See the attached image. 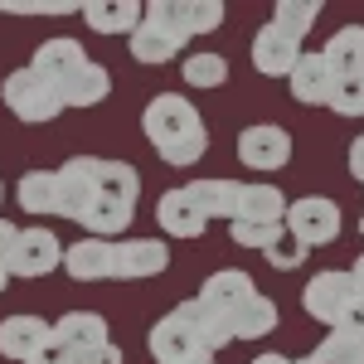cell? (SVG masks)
I'll list each match as a JSON object with an SVG mask.
<instances>
[{"label": "cell", "instance_id": "cell-1", "mask_svg": "<svg viewBox=\"0 0 364 364\" xmlns=\"http://www.w3.org/2000/svg\"><path fill=\"white\" fill-rule=\"evenodd\" d=\"M141 132L146 141L156 146V156L166 161V166H195L204 161V151H209V132H204V117L190 97H180V92H156L151 102H146V112H141Z\"/></svg>", "mask_w": 364, "mask_h": 364}, {"label": "cell", "instance_id": "cell-2", "mask_svg": "<svg viewBox=\"0 0 364 364\" xmlns=\"http://www.w3.org/2000/svg\"><path fill=\"white\" fill-rule=\"evenodd\" d=\"M136 199H141V175L127 161H102L97 185L87 199V214L78 224L87 228V238H117L122 228H132L136 219Z\"/></svg>", "mask_w": 364, "mask_h": 364}, {"label": "cell", "instance_id": "cell-3", "mask_svg": "<svg viewBox=\"0 0 364 364\" xmlns=\"http://www.w3.org/2000/svg\"><path fill=\"white\" fill-rule=\"evenodd\" d=\"M190 44V29H185V10L180 0H156L146 5V20L132 34V58L136 63H170Z\"/></svg>", "mask_w": 364, "mask_h": 364}, {"label": "cell", "instance_id": "cell-4", "mask_svg": "<svg viewBox=\"0 0 364 364\" xmlns=\"http://www.w3.org/2000/svg\"><path fill=\"white\" fill-rule=\"evenodd\" d=\"M0 97H5V107L15 122H29V127H39V122H54L63 112V97H58L54 83H44L34 68H15L5 83H0Z\"/></svg>", "mask_w": 364, "mask_h": 364}, {"label": "cell", "instance_id": "cell-5", "mask_svg": "<svg viewBox=\"0 0 364 364\" xmlns=\"http://www.w3.org/2000/svg\"><path fill=\"white\" fill-rule=\"evenodd\" d=\"M146 345H151V360L156 364H214V350L199 340V331L180 316V311L161 316V321L151 326Z\"/></svg>", "mask_w": 364, "mask_h": 364}, {"label": "cell", "instance_id": "cell-6", "mask_svg": "<svg viewBox=\"0 0 364 364\" xmlns=\"http://www.w3.org/2000/svg\"><path fill=\"white\" fill-rule=\"evenodd\" d=\"M287 233H296L306 248H326L340 238V204L326 195H306L287 204Z\"/></svg>", "mask_w": 364, "mask_h": 364}, {"label": "cell", "instance_id": "cell-7", "mask_svg": "<svg viewBox=\"0 0 364 364\" xmlns=\"http://www.w3.org/2000/svg\"><path fill=\"white\" fill-rule=\"evenodd\" d=\"M238 161L248 170H262V175H272L291 161V132L277 127V122H252L238 132Z\"/></svg>", "mask_w": 364, "mask_h": 364}, {"label": "cell", "instance_id": "cell-8", "mask_svg": "<svg viewBox=\"0 0 364 364\" xmlns=\"http://www.w3.org/2000/svg\"><path fill=\"white\" fill-rule=\"evenodd\" d=\"M360 291H355V277L350 272H316V277L306 282V291H301V306H306L311 321H321V326H331L336 331L340 316H345V306L355 301Z\"/></svg>", "mask_w": 364, "mask_h": 364}, {"label": "cell", "instance_id": "cell-9", "mask_svg": "<svg viewBox=\"0 0 364 364\" xmlns=\"http://www.w3.org/2000/svg\"><path fill=\"white\" fill-rule=\"evenodd\" d=\"M63 243L54 238V228H20L15 252H10V277H49L54 267H63Z\"/></svg>", "mask_w": 364, "mask_h": 364}, {"label": "cell", "instance_id": "cell-10", "mask_svg": "<svg viewBox=\"0 0 364 364\" xmlns=\"http://www.w3.org/2000/svg\"><path fill=\"white\" fill-rule=\"evenodd\" d=\"M97 170H102V161H92V156H68V161L58 166V219H73V224H78L87 214Z\"/></svg>", "mask_w": 364, "mask_h": 364}, {"label": "cell", "instance_id": "cell-11", "mask_svg": "<svg viewBox=\"0 0 364 364\" xmlns=\"http://www.w3.org/2000/svg\"><path fill=\"white\" fill-rule=\"evenodd\" d=\"M156 224H161V233H170V238H199V233L209 228V214H204V204H199L195 185L166 190L161 204H156Z\"/></svg>", "mask_w": 364, "mask_h": 364}, {"label": "cell", "instance_id": "cell-12", "mask_svg": "<svg viewBox=\"0 0 364 364\" xmlns=\"http://www.w3.org/2000/svg\"><path fill=\"white\" fill-rule=\"evenodd\" d=\"M301 39H291L287 29L277 25H262L252 34V68L262 73V78H291V68L301 63Z\"/></svg>", "mask_w": 364, "mask_h": 364}, {"label": "cell", "instance_id": "cell-13", "mask_svg": "<svg viewBox=\"0 0 364 364\" xmlns=\"http://www.w3.org/2000/svg\"><path fill=\"white\" fill-rule=\"evenodd\" d=\"M63 272L73 282H112L117 277V243L112 238H78L63 252Z\"/></svg>", "mask_w": 364, "mask_h": 364}, {"label": "cell", "instance_id": "cell-14", "mask_svg": "<svg viewBox=\"0 0 364 364\" xmlns=\"http://www.w3.org/2000/svg\"><path fill=\"white\" fill-rule=\"evenodd\" d=\"M336 83H340V73L326 63V54H301V63H296V68H291V78H287L291 97H296V102H306V107H331Z\"/></svg>", "mask_w": 364, "mask_h": 364}, {"label": "cell", "instance_id": "cell-15", "mask_svg": "<svg viewBox=\"0 0 364 364\" xmlns=\"http://www.w3.org/2000/svg\"><path fill=\"white\" fill-rule=\"evenodd\" d=\"M49 340H54V326L39 316H5L0 321V355L15 364H29Z\"/></svg>", "mask_w": 364, "mask_h": 364}, {"label": "cell", "instance_id": "cell-16", "mask_svg": "<svg viewBox=\"0 0 364 364\" xmlns=\"http://www.w3.org/2000/svg\"><path fill=\"white\" fill-rule=\"evenodd\" d=\"M170 267V252L161 238H127L117 243V282H146Z\"/></svg>", "mask_w": 364, "mask_h": 364}, {"label": "cell", "instance_id": "cell-17", "mask_svg": "<svg viewBox=\"0 0 364 364\" xmlns=\"http://www.w3.org/2000/svg\"><path fill=\"white\" fill-rule=\"evenodd\" d=\"M83 63H87L83 44H78V39H68V34H63V39H44V44L34 49V58H29V68H34L44 83H54V87L68 83Z\"/></svg>", "mask_w": 364, "mask_h": 364}, {"label": "cell", "instance_id": "cell-18", "mask_svg": "<svg viewBox=\"0 0 364 364\" xmlns=\"http://www.w3.org/2000/svg\"><path fill=\"white\" fill-rule=\"evenodd\" d=\"M252 296H257V282L248 272H238V267H219V272H209L204 287H199V301H209V306L224 311V316H233Z\"/></svg>", "mask_w": 364, "mask_h": 364}, {"label": "cell", "instance_id": "cell-19", "mask_svg": "<svg viewBox=\"0 0 364 364\" xmlns=\"http://www.w3.org/2000/svg\"><path fill=\"white\" fill-rule=\"evenodd\" d=\"M54 340L63 350H97V345H107L112 331H107V316H97V311H63L54 321Z\"/></svg>", "mask_w": 364, "mask_h": 364}, {"label": "cell", "instance_id": "cell-20", "mask_svg": "<svg viewBox=\"0 0 364 364\" xmlns=\"http://www.w3.org/2000/svg\"><path fill=\"white\" fill-rule=\"evenodd\" d=\"M233 224H262V228L287 224V199H282V190L277 185H243Z\"/></svg>", "mask_w": 364, "mask_h": 364}, {"label": "cell", "instance_id": "cell-21", "mask_svg": "<svg viewBox=\"0 0 364 364\" xmlns=\"http://www.w3.org/2000/svg\"><path fill=\"white\" fill-rule=\"evenodd\" d=\"M107 92H112V73H107L97 58H87L68 83H58L63 107H97V102H107Z\"/></svg>", "mask_w": 364, "mask_h": 364}, {"label": "cell", "instance_id": "cell-22", "mask_svg": "<svg viewBox=\"0 0 364 364\" xmlns=\"http://www.w3.org/2000/svg\"><path fill=\"white\" fill-rule=\"evenodd\" d=\"M83 20L97 34H136L141 20H146V5H136V0H97V5H83Z\"/></svg>", "mask_w": 364, "mask_h": 364}, {"label": "cell", "instance_id": "cell-23", "mask_svg": "<svg viewBox=\"0 0 364 364\" xmlns=\"http://www.w3.org/2000/svg\"><path fill=\"white\" fill-rule=\"evenodd\" d=\"M15 199H20V209L34 214V219L58 214V170H25L20 185H15Z\"/></svg>", "mask_w": 364, "mask_h": 364}, {"label": "cell", "instance_id": "cell-24", "mask_svg": "<svg viewBox=\"0 0 364 364\" xmlns=\"http://www.w3.org/2000/svg\"><path fill=\"white\" fill-rule=\"evenodd\" d=\"M175 311H180V316H185V321L195 326V331H199V340H204V345H209L214 355H219L224 345H233V326H228V316H224V311H214L209 301L190 296V301H180Z\"/></svg>", "mask_w": 364, "mask_h": 364}, {"label": "cell", "instance_id": "cell-25", "mask_svg": "<svg viewBox=\"0 0 364 364\" xmlns=\"http://www.w3.org/2000/svg\"><path fill=\"white\" fill-rule=\"evenodd\" d=\"M228 326H233V340H262L277 331V301L272 296H252V301H243V306L228 316Z\"/></svg>", "mask_w": 364, "mask_h": 364}, {"label": "cell", "instance_id": "cell-26", "mask_svg": "<svg viewBox=\"0 0 364 364\" xmlns=\"http://www.w3.org/2000/svg\"><path fill=\"white\" fill-rule=\"evenodd\" d=\"M326 63L336 68L340 78H350V73H364V25H345L336 29L331 39H326Z\"/></svg>", "mask_w": 364, "mask_h": 364}, {"label": "cell", "instance_id": "cell-27", "mask_svg": "<svg viewBox=\"0 0 364 364\" xmlns=\"http://www.w3.org/2000/svg\"><path fill=\"white\" fill-rule=\"evenodd\" d=\"M195 195H199V204H204L209 219H228V224H233L243 185H238V180H195Z\"/></svg>", "mask_w": 364, "mask_h": 364}, {"label": "cell", "instance_id": "cell-28", "mask_svg": "<svg viewBox=\"0 0 364 364\" xmlns=\"http://www.w3.org/2000/svg\"><path fill=\"white\" fill-rule=\"evenodd\" d=\"M306 360L311 364H364V340L360 336H345V331H331Z\"/></svg>", "mask_w": 364, "mask_h": 364}, {"label": "cell", "instance_id": "cell-29", "mask_svg": "<svg viewBox=\"0 0 364 364\" xmlns=\"http://www.w3.org/2000/svg\"><path fill=\"white\" fill-rule=\"evenodd\" d=\"M316 20H321V5L316 0H282L277 10H272V25L287 29L291 39H306L311 29H316Z\"/></svg>", "mask_w": 364, "mask_h": 364}, {"label": "cell", "instance_id": "cell-30", "mask_svg": "<svg viewBox=\"0 0 364 364\" xmlns=\"http://www.w3.org/2000/svg\"><path fill=\"white\" fill-rule=\"evenodd\" d=\"M180 73H185L190 87H224L228 83V58L224 54H190Z\"/></svg>", "mask_w": 364, "mask_h": 364}, {"label": "cell", "instance_id": "cell-31", "mask_svg": "<svg viewBox=\"0 0 364 364\" xmlns=\"http://www.w3.org/2000/svg\"><path fill=\"white\" fill-rule=\"evenodd\" d=\"M306 252H311L306 243H301L296 233H287V224H282V233L272 238V243H267V248H262V257H267L277 272H296V267L306 262Z\"/></svg>", "mask_w": 364, "mask_h": 364}, {"label": "cell", "instance_id": "cell-32", "mask_svg": "<svg viewBox=\"0 0 364 364\" xmlns=\"http://www.w3.org/2000/svg\"><path fill=\"white\" fill-rule=\"evenodd\" d=\"M180 10H185V29H190V39L224 25V5H219V0H180Z\"/></svg>", "mask_w": 364, "mask_h": 364}, {"label": "cell", "instance_id": "cell-33", "mask_svg": "<svg viewBox=\"0 0 364 364\" xmlns=\"http://www.w3.org/2000/svg\"><path fill=\"white\" fill-rule=\"evenodd\" d=\"M331 112H340V117H364V73H350V78H340V83H336Z\"/></svg>", "mask_w": 364, "mask_h": 364}, {"label": "cell", "instance_id": "cell-34", "mask_svg": "<svg viewBox=\"0 0 364 364\" xmlns=\"http://www.w3.org/2000/svg\"><path fill=\"white\" fill-rule=\"evenodd\" d=\"M277 233H282V224H277V228H262V224H228V238H233L238 248H257V252L267 248Z\"/></svg>", "mask_w": 364, "mask_h": 364}, {"label": "cell", "instance_id": "cell-35", "mask_svg": "<svg viewBox=\"0 0 364 364\" xmlns=\"http://www.w3.org/2000/svg\"><path fill=\"white\" fill-rule=\"evenodd\" d=\"M68 355H73V350H68ZM73 364H127V360H122V350L107 340V345H97V350H78Z\"/></svg>", "mask_w": 364, "mask_h": 364}, {"label": "cell", "instance_id": "cell-36", "mask_svg": "<svg viewBox=\"0 0 364 364\" xmlns=\"http://www.w3.org/2000/svg\"><path fill=\"white\" fill-rule=\"evenodd\" d=\"M336 331H345V336H360V340H364V296H355V301L345 306V316H340Z\"/></svg>", "mask_w": 364, "mask_h": 364}, {"label": "cell", "instance_id": "cell-37", "mask_svg": "<svg viewBox=\"0 0 364 364\" xmlns=\"http://www.w3.org/2000/svg\"><path fill=\"white\" fill-rule=\"evenodd\" d=\"M29 364H73V355H68L58 340H49V345H44V350H39V355H34Z\"/></svg>", "mask_w": 364, "mask_h": 364}, {"label": "cell", "instance_id": "cell-38", "mask_svg": "<svg viewBox=\"0 0 364 364\" xmlns=\"http://www.w3.org/2000/svg\"><path fill=\"white\" fill-rule=\"evenodd\" d=\"M15 238H20V228L0 219V262H5V267H10V252H15Z\"/></svg>", "mask_w": 364, "mask_h": 364}, {"label": "cell", "instance_id": "cell-39", "mask_svg": "<svg viewBox=\"0 0 364 364\" xmlns=\"http://www.w3.org/2000/svg\"><path fill=\"white\" fill-rule=\"evenodd\" d=\"M350 175L364 185V136H355L350 141Z\"/></svg>", "mask_w": 364, "mask_h": 364}, {"label": "cell", "instance_id": "cell-40", "mask_svg": "<svg viewBox=\"0 0 364 364\" xmlns=\"http://www.w3.org/2000/svg\"><path fill=\"white\" fill-rule=\"evenodd\" d=\"M248 364H296V360H287V355H277V350H262V355H252Z\"/></svg>", "mask_w": 364, "mask_h": 364}, {"label": "cell", "instance_id": "cell-41", "mask_svg": "<svg viewBox=\"0 0 364 364\" xmlns=\"http://www.w3.org/2000/svg\"><path fill=\"white\" fill-rule=\"evenodd\" d=\"M350 277H355V291H360V296H364V252H360V257H355V267H350Z\"/></svg>", "mask_w": 364, "mask_h": 364}, {"label": "cell", "instance_id": "cell-42", "mask_svg": "<svg viewBox=\"0 0 364 364\" xmlns=\"http://www.w3.org/2000/svg\"><path fill=\"white\" fill-rule=\"evenodd\" d=\"M5 282H10V267H5V262H0V291H5Z\"/></svg>", "mask_w": 364, "mask_h": 364}, {"label": "cell", "instance_id": "cell-43", "mask_svg": "<svg viewBox=\"0 0 364 364\" xmlns=\"http://www.w3.org/2000/svg\"><path fill=\"white\" fill-rule=\"evenodd\" d=\"M0 199H5V180H0Z\"/></svg>", "mask_w": 364, "mask_h": 364}, {"label": "cell", "instance_id": "cell-44", "mask_svg": "<svg viewBox=\"0 0 364 364\" xmlns=\"http://www.w3.org/2000/svg\"><path fill=\"white\" fill-rule=\"evenodd\" d=\"M360 233H364V219H360Z\"/></svg>", "mask_w": 364, "mask_h": 364}]
</instances>
